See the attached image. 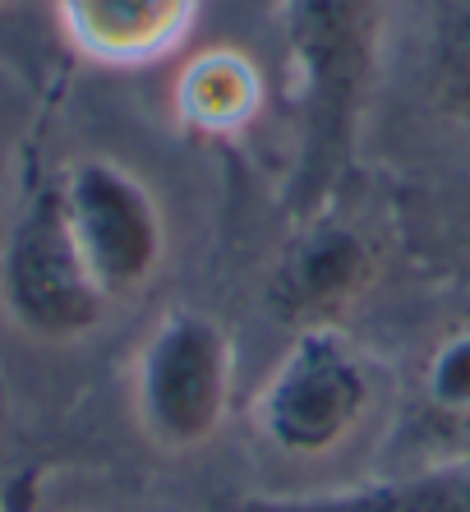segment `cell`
<instances>
[{"label":"cell","mask_w":470,"mask_h":512,"mask_svg":"<svg viewBox=\"0 0 470 512\" xmlns=\"http://www.w3.org/2000/svg\"><path fill=\"white\" fill-rule=\"evenodd\" d=\"M300 102L291 213L314 222L355 157L383 42V0H282Z\"/></svg>","instance_id":"1"},{"label":"cell","mask_w":470,"mask_h":512,"mask_svg":"<svg viewBox=\"0 0 470 512\" xmlns=\"http://www.w3.org/2000/svg\"><path fill=\"white\" fill-rule=\"evenodd\" d=\"M235 342L203 310H166L134 351V416L162 453H194L226 425Z\"/></svg>","instance_id":"3"},{"label":"cell","mask_w":470,"mask_h":512,"mask_svg":"<svg viewBox=\"0 0 470 512\" xmlns=\"http://www.w3.org/2000/svg\"><path fill=\"white\" fill-rule=\"evenodd\" d=\"M212 512H470V457L328 494H231Z\"/></svg>","instance_id":"8"},{"label":"cell","mask_w":470,"mask_h":512,"mask_svg":"<svg viewBox=\"0 0 470 512\" xmlns=\"http://www.w3.org/2000/svg\"><path fill=\"white\" fill-rule=\"evenodd\" d=\"M60 203L111 305L153 282L166 259V222L134 171L106 157H83L60 180Z\"/></svg>","instance_id":"5"},{"label":"cell","mask_w":470,"mask_h":512,"mask_svg":"<svg viewBox=\"0 0 470 512\" xmlns=\"http://www.w3.org/2000/svg\"><path fill=\"white\" fill-rule=\"evenodd\" d=\"M0 300L5 314L42 342H79L102 328L111 296L102 291L74 240L60 185L37 190L10 227L0 254Z\"/></svg>","instance_id":"4"},{"label":"cell","mask_w":470,"mask_h":512,"mask_svg":"<svg viewBox=\"0 0 470 512\" xmlns=\"http://www.w3.org/2000/svg\"><path fill=\"white\" fill-rule=\"evenodd\" d=\"M263 107V84L254 60L231 47L203 51L180 70L176 111L189 130L199 134H235Z\"/></svg>","instance_id":"9"},{"label":"cell","mask_w":470,"mask_h":512,"mask_svg":"<svg viewBox=\"0 0 470 512\" xmlns=\"http://www.w3.org/2000/svg\"><path fill=\"white\" fill-rule=\"evenodd\" d=\"M424 397L443 416H470V333H452L438 342L424 370Z\"/></svg>","instance_id":"11"},{"label":"cell","mask_w":470,"mask_h":512,"mask_svg":"<svg viewBox=\"0 0 470 512\" xmlns=\"http://www.w3.org/2000/svg\"><path fill=\"white\" fill-rule=\"evenodd\" d=\"M369 273H374V254L365 240L351 227L314 217L272 277L268 300L295 328H314V323H332L341 305H351L369 286Z\"/></svg>","instance_id":"7"},{"label":"cell","mask_w":470,"mask_h":512,"mask_svg":"<svg viewBox=\"0 0 470 512\" xmlns=\"http://www.w3.org/2000/svg\"><path fill=\"white\" fill-rule=\"evenodd\" d=\"M374 402L378 383L369 356L341 328L314 323L295 328L291 346L272 365L254 402V420L282 457L318 462L360 434Z\"/></svg>","instance_id":"2"},{"label":"cell","mask_w":470,"mask_h":512,"mask_svg":"<svg viewBox=\"0 0 470 512\" xmlns=\"http://www.w3.org/2000/svg\"><path fill=\"white\" fill-rule=\"evenodd\" d=\"M429 93L452 120L470 125V0H443L438 10Z\"/></svg>","instance_id":"10"},{"label":"cell","mask_w":470,"mask_h":512,"mask_svg":"<svg viewBox=\"0 0 470 512\" xmlns=\"http://www.w3.org/2000/svg\"><path fill=\"white\" fill-rule=\"evenodd\" d=\"M203 0H56L60 33L79 56L106 70H143L176 47L199 24Z\"/></svg>","instance_id":"6"}]
</instances>
